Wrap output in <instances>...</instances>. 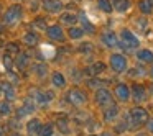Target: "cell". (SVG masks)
Here are the masks:
<instances>
[{
	"label": "cell",
	"mask_w": 153,
	"mask_h": 136,
	"mask_svg": "<svg viewBox=\"0 0 153 136\" xmlns=\"http://www.w3.org/2000/svg\"><path fill=\"white\" fill-rule=\"evenodd\" d=\"M137 59L142 62H153V53L150 49H140L137 53Z\"/></svg>",
	"instance_id": "cell-19"
},
{
	"label": "cell",
	"mask_w": 153,
	"mask_h": 136,
	"mask_svg": "<svg viewBox=\"0 0 153 136\" xmlns=\"http://www.w3.org/2000/svg\"><path fill=\"white\" fill-rule=\"evenodd\" d=\"M150 74H152V77H153V66H152V69H150Z\"/></svg>",
	"instance_id": "cell-43"
},
{
	"label": "cell",
	"mask_w": 153,
	"mask_h": 136,
	"mask_svg": "<svg viewBox=\"0 0 153 136\" xmlns=\"http://www.w3.org/2000/svg\"><path fill=\"white\" fill-rule=\"evenodd\" d=\"M0 136H5V131H4V129H0Z\"/></svg>",
	"instance_id": "cell-41"
},
{
	"label": "cell",
	"mask_w": 153,
	"mask_h": 136,
	"mask_svg": "<svg viewBox=\"0 0 153 136\" xmlns=\"http://www.w3.org/2000/svg\"><path fill=\"white\" fill-rule=\"evenodd\" d=\"M4 64L7 66V69H12V64H13V62H12V57L10 56H5L4 57Z\"/></svg>",
	"instance_id": "cell-33"
},
{
	"label": "cell",
	"mask_w": 153,
	"mask_h": 136,
	"mask_svg": "<svg viewBox=\"0 0 153 136\" xmlns=\"http://www.w3.org/2000/svg\"><path fill=\"white\" fill-rule=\"evenodd\" d=\"M135 136H146V135H145V133H137Z\"/></svg>",
	"instance_id": "cell-39"
},
{
	"label": "cell",
	"mask_w": 153,
	"mask_h": 136,
	"mask_svg": "<svg viewBox=\"0 0 153 136\" xmlns=\"http://www.w3.org/2000/svg\"><path fill=\"white\" fill-rule=\"evenodd\" d=\"M138 8H140V12H143L145 15H148V13L153 12V4L150 2V0H142V2L138 4Z\"/></svg>",
	"instance_id": "cell-25"
},
{
	"label": "cell",
	"mask_w": 153,
	"mask_h": 136,
	"mask_svg": "<svg viewBox=\"0 0 153 136\" xmlns=\"http://www.w3.org/2000/svg\"><path fill=\"white\" fill-rule=\"evenodd\" d=\"M10 136H22V135H20V133H12Z\"/></svg>",
	"instance_id": "cell-40"
},
{
	"label": "cell",
	"mask_w": 153,
	"mask_h": 136,
	"mask_svg": "<svg viewBox=\"0 0 153 136\" xmlns=\"http://www.w3.org/2000/svg\"><path fill=\"white\" fill-rule=\"evenodd\" d=\"M51 84H53L56 89H63V87H66V77L63 76V72L56 71V72H53V76H51Z\"/></svg>",
	"instance_id": "cell-15"
},
{
	"label": "cell",
	"mask_w": 153,
	"mask_h": 136,
	"mask_svg": "<svg viewBox=\"0 0 153 136\" xmlns=\"http://www.w3.org/2000/svg\"><path fill=\"white\" fill-rule=\"evenodd\" d=\"M8 49H10L12 53H18V48H17V44H13V43H10V44H8Z\"/></svg>",
	"instance_id": "cell-35"
},
{
	"label": "cell",
	"mask_w": 153,
	"mask_h": 136,
	"mask_svg": "<svg viewBox=\"0 0 153 136\" xmlns=\"http://www.w3.org/2000/svg\"><path fill=\"white\" fill-rule=\"evenodd\" d=\"M137 26H138V28H142V30H143V28L146 26V21H145V20H142V21H137Z\"/></svg>",
	"instance_id": "cell-37"
},
{
	"label": "cell",
	"mask_w": 153,
	"mask_h": 136,
	"mask_svg": "<svg viewBox=\"0 0 153 136\" xmlns=\"http://www.w3.org/2000/svg\"><path fill=\"white\" fill-rule=\"evenodd\" d=\"M53 135H54V126H53V123H46V125L41 126L40 136H53Z\"/></svg>",
	"instance_id": "cell-30"
},
{
	"label": "cell",
	"mask_w": 153,
	"mask_h": 136,
	"mask_svg": "<svg viewBox=\"0 0 153 136\" xmlns=\"http://www.w3.org/2000/svg\"><path fill=\"white\" fill-rule=\"evenodd\" d=\"M146 128H148V131L153 135V120H148V125H146Z\"/></svg>",
	"instance_id": "cell-36"
},
{
	"label": "cell",
	"mask_w": 153,
	"mask_h": 136,
	"mask_svg": "<svg viewBox=\"0 0 153 136\" xmlns=\"http://www.w3.org/2000/svg\"><path fill=\"white\" fill-rule=\"evenodd\" d=\"M53 99H54L53 92H48V90H36L33 100L36 103H40V105H46V103H50Z\"/></svg>",
	"instance_id": "cell-9"
},
{
	"label": "cell",
	"mask_w": 153,
	"mask_h": 136,
	"mask_svg": "<svg viewBox=\"0 0 153 136\" xmlns=\"http://www.w3.org/2000/svg\"><path fill=\"white\" fill-rule=\"evenodd\" d=\"M120 44H122L125 49H135V48H138L140 41H138V38H137L132 31L123 30L122 33H120Z\"/></svg>",
	"instance_id": "cell-1"
},
{
	"label": "cell",
	"mask_w": 153,
	"mask_h": 136,
	"mask_svg": "<svg viewBox=\"0 0 153 136\" xmlns=\"http://www.w3.org/2000/svg\"><path fill=\"white\" fill-rule=\"evenodd\" d=\"M104 71H105V64H102V62H96L89 67V74H92V76H99Z\"/></svg>",
	"instance_id": "cell-26"
},
{
	"label": "cell",
	"mask_w": 153,
	"mask_h": 136,
	"mask_svg": "<svg viewBox=\"0 0 153 136\" xmlns=\"http://www.w3.org/2000/svg\"><path fill=\"white\" fill-rule=\"evenodd\" d=\"M84 36V30L82 28H76V26H71L69 28V38L71 40H81Z\"/></svg>",
	"instance_id": "cell-27"
},
{
	"label": "cell",
	"mask_w": 153,
	"mask_h": 136,
	"mask_svg": "<svg viewBox=\"0 0 153 136\" xmlns=\"http://www.w3.org/2000/svg\"><path fill=\"white\" fill-rule=\"evenodd\" d=\"M23 43H25V44H28V46H35V44H38V35L31 33V31L25 33V36H23Z\"/></svg>",
	"instance_id": "cell-22"
},
{
	"label": "cell",
	"mask_w": 153,
	"mask_h": 136,
	"mask_svg": "<svg viewBox=\"0 0 153 136\" xmlns=\"http://www.w3.org/2000/svg\"><path fill=\"white\" fill-rule=\"evenodd\" d=\"M28 62H30V57H28V54L18 53V57H17V66H18V69H25V67L28 66Z\"/></svg>",
	"instance_id": "cell-23"
},
{
	"label": "cell",
	"mask_w": 153,
	"mask_h": 136,
	"mask_svg": "<svg viewBox=\"0 0 153 136\" xmlns=\"http://www.w3.org/2000/svg\"><path fill=\"white\" fill-rule=\"evenodd\" d=\"M97 5H99V8L102 12H105V13H110V12L114 10V8H112V2H110V0H97Z\"/></svg>",
	"instance_id": "cell-28"
},
{
	"label": "cell",
	"mask_w": 153,
	"mask_h": 136,
	"mask_svg": "<svg viewBox=\"0 0 153 136\" xmlns=\"http://www.w3.org/2000/svg\"><path fill=\"white\" fill-rule=\"evenodd\" d=\"M2 93L5 95V100H7V102H12V100L17 99V90H15V87L8 82L2 84Z\"/></svg>",
	"instance_id": "cell-13"
},
{
	"label": "cell",
	"mask_w": 153,
	"mask_h": 136,
	"mask_svg": "<svg viewBox=\"0 0 153 136\" xmlns=\"http://www.w3.org/2000/svg\"><path fill=\"white\" fill-rule=\"evenodd\" d=\"M41 121L38 118H31L30 121L27 123V133L28 136H40V131H41Z\"/></svg>",
	"instance_id": "cell-10"
},
{
	"label": "cell",
	"mask_w": 153,
	"mask_h": 136,
	"mask_svg": "<svg viewBox=\"0 0 153 136\" xmlns=\"http://www.w3.org/2000/svg\"><path fill=\"white\" fill-rule=\"evenodd\" d=\"M102 41H104V44H105V46H109V48H117L120 44V40L115 36V33H112V31L104 33L102 35Z\"/></svg>",
	"instance_id": "cell-12"
},
{
	"label": "cell",
	"mask_w": 153,
	"mask_h": 136,
	"mask_svg": "<svg viewBox=\"0 0 153 136\" xmlns=\"http://www.w3.org/2000/svg\"><path fill=\"white\" fill-rule=\"evenodd\" d=\"M36 26L38 28H43V30H46V23H45V21H43V18H38V20H36Z\"/></svg>",
	"instance_id": "cell-34"
},
{
	"label": "cell",
	"mask_w": 153,
	"mask_h": 136,
	"mask_svg": "<svg viewBox=\"0 0 153 136\" xmlns=\"http://www.w3.org/2000/svg\"><path fill=\"white\" fill-rule=\"evenodd\" d=\"M79 51H82V53H86V51H87V53H89V51H92V44H89V43H87V44H81Z\"/></svg>",
	"instance_id": "cell-32"
},
{
	"label": "cell",
	"mask_w": 153,
	"mask_h": 136,
	"mask_svg": "<svg viewBox=\"0 0 153 136\" xmlns=\"http://www.w3.org/2000/svg\"><path fill=\"white\" fill-rule=\"evenodd\" d=\"M10 113H12V105H10V102H7V100L0 102V115H2V116H8Z\"/></svg>",
	"instance_id": "cell-29"
},
{
	"label": "cell",
	"mask_w": 153,
	"mask_h": 136,
	"mask_svg": "<svg viewBox=\"0 0 153 136\" xmlns=\"http://www.w3.org/2000/svg\"><path fill=\"white\" fill-rule=\"evenodd\" d=\"M117 116H119V107L117 105H109V108L104 112V120L109 123H112Z\"/></svg>",
	"instance_id": "cell-17"
},
{
	"label": "cell",
	"mask_w": 153,
	"mask_h": 136,
	"mask_svg": "<svg viewBox=\"0 0 153 136\" xmlns=\"http://www.w3.org/2000/svg\"><path fill=\"white\" fill-rule=\"evenodd\" d=\"M68 102L76 105V107H81L87 102V95L81 89H71L68 92Z\"/></svg>",
	"instance_id": "cell-3"
},
{
	"label": "cell",
	"mask_w": 153,
	"mask_h": 136,
	"mask_svg": "<svg viewBox=\"0 0 153 136\" xmlns=\"http://www.w3.org/2000/svg\"><path fill=\"white\" fill-rule=\"evenodd\" d=\"M130 118H132V123H135V125H143V123H148V113L142 107H135L130 112Z\"/></svg>",
	"instance_id": "cell-4"
},
{
	"label": "cell",
	"mask_w": 153,
	"mask_h": 136,
	"mask_svg": "<svg viewBox=\"0 0 153 136\" xmlns=\"http://www.w3.org/2000/svg\"><path fill=\"white\" fill-rule=\"evenodd\" d=\"M58 128H59V131L63 133V135H69L71 133V128L68 126V121H58Z\"/></svg>",
	"instance_id": "cell-31"
},
{
	"label": "cell",
	"mask_w": 153,
	"mask_h": 136,
	"mask_svg": "<svg viewBox=\"0 0 153 136\" xmlns=\"http://www.w3.org/2000/svg\"><path fill=\"white\" fill-rule=\"evenodd\" d=\"M33 72L36 74L38 77H41V79H43V77H46V74H48V67L45 66V64H33Z\"/></svg>",
	"instance_id": "cell-24"
},
{
	"label": "cell",
	"mask_w": 153,
	"mask_h": 136,
	"mask_svg": "<svg viewBox=\"0 0 153 136\" xmlns=\"http://www.w3.org/2000/svg\"><path fill=\"white\" fill-rule=\"evenodd\" d=\"M77 20H79V17H77L76 13H63L61 15V21H63L64 25H69V26L76 25Z\"/></svg>",
	"instance_id": "cell-21"
},
{
	"label": "cell",
	"mask_w": 153,
	"mask_h": 136,
	"mask_svg": "<svg viewBox=\"0 0 153 136\" xmlns=\"http://www.w3.org/2000/svg\"><path fill=\"white\" fill-rule=\"evenodd\" d=\"M110 67L115 72H123L127 69V59L122 54H112L110 56Z\"/></svg>",
	"instance_id": "cell-5"
},
{
	"label": "cell",
	"mask_w": 153,
	"mask_h": 136,
	"mask_svg": "<svg viewBox=\"0 0 153 136\" xmlns=\"http://www.w3.org/2000/svg\"><path fill=\"white\" fill-rule=\"evenodd\" d=\"M46 35H48V38L53 40V41H63L64 40V31L59 25H51V26H48Z\"/></svg>",
	"instance_id": "cell-8"
},
{
	"label": "cell",
	"mask_w": 153,
	"mask_h": 136,
	"mask_svg": "<svg viewBox=\"0 0 153 136\" xmlns=\"http://www.w3.org/2000/svg\"><path fill=\"white\" fill-rule=\"evenodd\" d=\"M150 92H152V95H153V84H152V87H150Z\"/></svg>",
	"instance_id": "cell-42"
},
{
	"label": "cell",
	"mask_w": 153,
	"mask_h": 136,
	"mask_svg": "<svg viewBox=\"0 0 153 136\" xmlns=\"http://www.w3.org/2000/svg\"><path fill=\"white\" fill-rule=\"evenodd\" d=\"M96 103L100 107H109L112 105V93L105 89H100L96 92Z\"/></svg>",
	"instance_id": "cell-6"
},
{
	"label": "cell",
	"mask_w": 153,
	"mask_h": 136,
	"mask_svg": "<svg viewBox=\"0 0 153 136\" xmlns=\"http://www.w3.org/2000/svg\"><path fill=\"white\" fill-rule=\"evenodd\" d=\"M0 33H2V25H0Z\"/></svg>",
	"instance_id": "cell-45"
},
{
	"label": "cell",
	"mask_w": 153,
	"mask_h": 136,
	"mask_svg": "<svg viewBox=\"0 0 153 136\" xmlns=\"http://www.w3.org/2000/svg\"><path fill=\"white\" fill-rule=\"evenodd\" d=\"M114 93H115V97L120 102H127V100H130V97H132V90L128 89L127 84H119V85L115 87V90H114Z\"/></svg>",
	"instance_id": "cell-7"
},
{
	"label": "cell",
	"mask_w": 153,
	"mask_h": 136,
	"mask_svg": "<svg viewBox=\"0 0 153 136\" xmlns=\"http://www.w3.org/2000/svg\"><path fill=\"white\" fill-rule=\"evenodd\" d=\"M100 136H112V133H102Z\"/></svg>",
	"instance_id": "cell-38"
},
{
	"label": "cell",
	"mask_w": 153,
	"mask_h": 136,
	"mask_svg": "<svg viewBox=\"0 0 153 136\" xmlns=\"http://www.w3.org/2000/svg\"><path fill=\"white\" fill-rule=\"evenodd\" d=\"M22 18V7L20 5H12L4 15V23L5 25H15Z\"/></svg>",
	"instance_id": "cell-2"
},
{
	"label": "cell",
	"mask_w": 153,
	"mask_h": 136,
	"mask_svg": "<svg viewBox=\"0 0 153 136\" xmlns=\"http://www.w3.org/2000/svg\"><path fill=\"white\" fill-rule=\"evenodd\" d=\"M0 95H2V85H0Z\"/></svg>",
	"instance_id": "cell-44"
},
{
	"label": "cell",
	"mask_w": 153,
	"mask_h": 136,
	"mask_svg": "<svg viewBox=\"0 0 153 136\" xmlns=\"http://www.w3.org/2000/svg\"><path fill=\"white\" fill-rule=\"evenodd\" d=\"M132 99L135 100V102H146V99H148V95H146V90L143 89L142 85H133L132 87Z\"/></svg>",
	"instance_id": "cell-11"
},
{
	"label": "cell",
	"mask_w": 153,
	"mask_h": 136,
	"mask_svg": "<svg viewBox=\"0 0 153 136\" xmlns=\"http://www.w3.org/2000/svg\"><path fill=\"white\" fill-rule=\"evenodd\" d=\"M79 21L82 23V30H84V33H89V35H92V33H96V26H94L92 23L89 21V18H86V15H81L79 17Z\"/></svg>",
	"instance_id": "cell-20"
},
{
	"label": "cell",
	"mask_w": 153,
	"mask_h": 136,
	"mask_svg": "<svg viewBox=\"0 0 153 136\" xmlns=\"http://www.w3.org/2000/svg\"><path fill=\"white\" fill-rule=\"evenodd\" d=\"M35 112V100L31 99H27L23 103V107H20V110H18V118H22V116H27L30 115V113Z\"/></svg>",
	"instance_id": "cell-14"
},
{
	"label": "cell",
	"mask_w": 153,
	"mask_h": 136,
	"mask_svg": "<svg viewBox=\"0 0 153 136\" xmlns=\"http://www.w3.org/2000/svg\"><path fill=\"white\" fill-rule=\"evenodd\" d=\"M112 8L115 12L123 13V12H127L130 8V2L128 0H112Z\"/></svg>",
	"instance_id": "cell-18"
},
{
	"label": "cell",
	"mask_w": 153,
	"mask_h": 136,
	"mask_svg": "<svg viewBox=\"0 0 153 136\" xmlns=\"http://www.w3.org/2000/svg\"><path fill=\"white\" fill-rule=\"evenodd\" d=\"M43 8L48 12H51V13H58V12H61L63 5H61L58 0H43Z\"/></svg>",
	"instance_id": "cell-16"
}]
</instances>
